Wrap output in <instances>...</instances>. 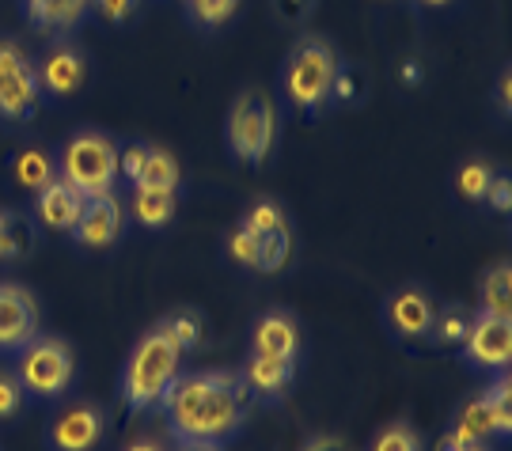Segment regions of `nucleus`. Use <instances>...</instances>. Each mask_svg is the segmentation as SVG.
<instances>
[{
    "label": "nucleus",
    "mask_w": 512,
    "mask_h": 451,
    "mask_svg": "<svg viewBox=\"0 0 512 451\" xmlns=\"http://www.w3.org/2000/svg\"><path fill=\"white\" fill-rule=\"evenodd\" d=\"M418 12H444V8H452L456 0H410Z\"/></svg>",
    "instance_id": "obj_41"
},
{
    "label": "nucleus",
    "mask_w": 512,
    "mask_h": 451,
    "mask_svg": "<svg viewBox=\"0 0 512 451\" xmlns=\"http://www.w3.org/2000/svg\"><path fill=\"white\" fill-rule=\"evenodd\" d=\"M122 224H126V209L114 194H103V198H88L84 201V213L76 220L73 235L76 247L84 251H110L122 235Z\"/></svg>",
    "instance_id": "obj_14"
},
{
    "label": "nucleus",
    "mask_w": 512,
    "mask_h": 451,
    "mask_svg": "<svg viewBox=\"0 0 512 451\" xmlns=\"http://www.w3.org/2000/svg\"><path fill=\"white\" fill-rule=\"evenodd\" d=\"M27 402H31V398H27L16 372H12V368H0V421H16Z\"/></svg>",
    "instance_id": "obj_34"
},
{
    "label": "nucleus",
    "mask_w": 512,
    "mask_h": 451,
    "mask_svg": "<svg viewBox=\"0 0 512 451\" xmlns=\"http://www.w3.org/2000/svg\"><path fill=\"white\" fill-rule=\"evenodd\" d=\"M224 254L236 262L239 270H258V235H251L243 224H236L224 239Z\"/></svg>",
    "instance_id": "obj_33"
},
{
    "label": "nucleus",
    "mask_w": 512,
    "mask_h": 451,
    "mask_svg": "<svg viewBox=\"0 0 512 451\" xmlns=\"http://www.w3.org/2000/svg\"><path fill=\"white\" fill-rule=\"evenodd\" d=\"M224 141L228 152L247 167H262L274 156L277 145V110L270 95L262 91H239L228 107V122H224Z\"/></svg>",
    "instance_id": "obj_6"
},
{
    "label": "nucleus",
    "mask_w": 512,
    "mask_h": 451,
    "mask_svg": "<svg viewBox=\"0 0 512 451\" xmlns=\"http://www.w3.org/2000/svg\"><path fill=\"white\" fill-rule=\"evenodd\" d=\"M308 451H342V448H338V440H315Z\"/></svg>",
    "instance_id": "obj_43"
},
{
    "label": "nucleus",
    "mask_w": 512,
    "mask_h": 451,
    "mask_svg": "<svg viewBox=\"0 0 512 451\" xmlns=\"http://www.w3.org/2000/svg\"><path fill=\"white\" fill-rule=\"evenodd\" d=\"M171 451H224L220 444H175Z\"/></svg>",
    "instance_id": "obj_42"
},
{
    "label": "nucleus",
    "mask_w": 512,
    "mask_h": 451,
    "mask_svg": "<svg viewBox=\"0 0 512 451\" xmlns=\"http://www.w3.org/2000/svg\"><path fill=\"white\" fill-rule=\"evenodd\" d=\"M486 205L501 213V217H509L512 213V175L505 167H497L494 182H490V190H486Z\"/></svg>",
    "instance_id": "obj_37"
},
{
    "label": "nucleus",
    "mask_w": 512,
    "mask_h": 451,
    "mask_svg": "<svg viewBox=\"0 0 512 451\" xmlns=\"http://www.w3.org/2000/svg\"><path fill=\"white\" fill-rule=\"evenodd\" d=\"M38 334V300L16 281H0V357H16Z\"/></svg>",
    "instance_id": "obj_13"
},
{
    "label": "nucleus",
    "mask_w": 512,
    "mask_h": 451,
    "mask_svg": "<svg viewBox=\"0 0 512 451\" xmlns=\"http://www.w3.org/2000/svg\"><path fill=\"white\" fill-rule=\"evenodd\" d=\"M19 12L38 35L65 38L88 19L92 0H19Z\"/></svg>",
    "instance_id": "obj_17"
},
{
    "label": "nucleus",
    "mask_w": 512,
    "mask_h": 451,
    "mask_svg": "<svg viewBox=\"0 0 512 451\" xmlns=\"http://www.w3.org/2000/svg\"><path fill=\"white\" fill-rule=\"evenodd\" d=\"M122 451H171V448H167L164 436H156V433H137L133 440H126V448H122Z\"/></svg>",
    "instance_id": "obj_40"
},
{
    "label": "nucleus",
    "mask_w": 512,
    "mask_h": 451,
    "mask_svg": "<svg viewBox=\"0 0 512 451\" xmlns=\"http://www.w3.org/2000/svg\"><path fill=\"white\" fill-rule=\"evenodd\" d=\"M433 315H437V296L418 281L391 289L380 304V319L395 342H425Z\"/></svg>",
    "instance_id": "obj_10"
},
{
    "label": "nucleus",
    "mask_w": 512,
    "mask_h": 451,
    "mask_svg": "<svg viewBox=\"0 0 512 451\" xmlns=\"http://www.w3.org/2000/svg\"><path fill=\"white\" fill-rule=\"evenodd\" d=\"M156 326L164 330L171 342L179 345L183 357L194 353V349H202V342H205V315L198 307H175V311H167Z\"/></svg>",
    "instance_id": "obj_23"
},
{
    "label": "nucleus",
    "mask_w": 512,
    "mask_h": 451,
    "mask_svg": "<svg viewBox=\"0 0 512 451\" xmlns=\"http://www.w3.org/2000/svg\"><path fill=\"white\" fill-rule=\"evenodd\" d=\"M315 8H319V0H270V12H274V19L285 23V27L308 23V19L315 16Z\"/></svg>",
    "instance_id": "obj_35"
},
{
    "label": "nucleus",
    "mask_w": 512,
    "mask_h": 451,
    "mask_svg": "<svg viewBox=\"0 0 512 451\" xmlns=\"http://www.w3.org/2000/svg\"><path fill=\"white\" fill-rule=\"evenodd\" d=\"M118 175L141 190H179L183 167L167 148L129 141V145H118Z\"/></svg>",
    "instance_id": "obj_11"
},
{
    "label": "nucleus",
    "mask_w": 512,
    "mask_h": 451,
    "mask_svg": "<svg viewBox=\"0 0 512 451\" xmlns=\"http://www.w3.org/2000/svg\"><path fill=\"white\" fill-rule=\"evenodd\" d=\"M35 73L42 99H73L76 91L88 84L92 76V61L84 54V46L73 38H54L42 54L35 57Z\"/></svg>",
    "instance_id": "obj_9"
},
{
    "label": "nucleus",
    "mask_w": 512,
    "mask_h": 451,
    "mask_svg": "<svg viewBox=\"0 0 512 451\" xmlns=\"http://www.w3.org/2000/svg\"><path fill=\"white\" fill-rule=\"evenodd\" d=\"M368 451H425V440L410 421H391L372 436Z\"/></svg>",
    "instance_id": "obj_32"
},
{
    "label": "nucleus",
    "mask_w": 512,
    "mask_h": 451,
    "mask_svg": "<svg viewBox=\"0 0 512 451\" xmlns=\"http://www.w3.org/2000/svg\"><path fill=\"white\" fill-rule=\"evenodd\" d=\"M107 436V410L92 398H69L46 421V451H99Z\"/></svg>",
    "instance_id": "obj_8"
},
{
    "label": "nucleus",
    "mask_w": 512,
    "mask_h": 451,
    "mask_svg": "<svg viewBox=\"0 0 512 451\" xmlns=\"http://www.w3.org/2000/svg\"><path fill=\"white\" fill-rule=\"evenodd\" d=\"M255 395L239 379L236 368H209V372H179L156 402V414L164 417L167 433L175 444H220L228 448L247 417Z\"/></svg>",
    "instance_id": "obj_1"
},
{
    "label": "nucleus",
    "mask_w": 512,
    "mask_h": 451,
    "mask_svg": "<svg viewBox=\"0 0 512 451\" xmlns=\"http://www.w3.org/2000/svg\"><path fill=\"white\" fill-rule=\"evenodd\" d=\"M239 224H243V228H247L251 235H270V232H277V228H285V224H289V217H285L281 201L255 198L251 205H247V209H243Z\"/></svg>",
    "instance_id": "obj_30"
},
{
    "label": "nucleus",
    "mask_w": 512,
    "mask_h": 451,
    "mask_svg": "<svg viewBox=\"0 0 512 451\" xmlns=\"http://www.w3.org/2000/svg\"><path fill=\"white\" fill-rule=\"evenodd\" d=\"M186 23L198 31H217L239 12V0H183Z\"/></svg>",
    "instance_id": "obj_27"
},
{
    "label": "nucleus",
    "mask_w": 512,
    "mask_h": 451,
    "mask_svg": "<svg viewBox=\"0 0 512 451\" xmlns=\"http://www.w3.org/2000/svg\"><path fill=\"white\" fill-rule=\"evenodd\" d=\"M497 167L486 156H467V160L456 167V194L467 205H486V190L494 182Z\"/></svg>",
    "instance_id": "obj_25"
},
{
    "label": "nucleus",
    "mask_w": 512,
    "mask_h": 451,
    "mask_svg": "<svg viewBox=\"0 0 512 451\" xmlns=\"http://www.w3.org/2000/svg\"><path fill=\"white\" fill-rule=\"evenodd\" d=\"M57 175L73 182L84 198H103L118 186V141L103 129H76L57 152Z\"/></svg>",
    "instance_id": "obj_4"
},
{
    "label": "nucleus",
    "mask_w": 512,
    "mask_h": 451,
    "mask_svg": "<svg viewBox=\"0 0 512 451\" xmlns=\"http://www.w3.org/2000/svg\"><path fill=\"white\" fill-rule=\"evenodd\" d=\"M478 311L497 315V319H512V262L501 258L497 266L482 273L478 281Z\"/></svg>",
    "instance_id": "obj_21"
},
{
    "label": "nucleus",
    "mask_w": 512,
    "mask_h": 451,
    "mask_svg": "<svg viewBox=\"0 0 512 451\" xmlns=\"http://www.w3.org/2000/svg\"><path fill=\"white\" fill-rule=\"evenodd\" d=\"M35 243H38V235L31 220L0 209V262H19L23 254H31Z\"/></svg>",
    "instance_id": "obj_26"
},
{
    "label": "nucleus",
    "mask_w": 512,
    "mask_h": 451,
    "mask_svg": "<svg viewBox=\"0 0 512 451\" xmlns=\"http://www.w3.org/2000/svg\"><path fill=\"white\" fill-rule=\"evenodd\" d=\"M42 110L35 57L16 38H0V122L23 126Z\"/></svg>",
    "instance_id": "obj_7"
},
{
    "label": "nucleus",
    "mask_w": 512,
    "mask_h": 451,
    "mask_svg": "<svg viewBox=\"0 0 512 451\" xmlns=\"http://www.w3.org/2000/svg\"><path fill=\"white\" fill-rule=\"evenodd\" d=\"M380 4H391V0H380Z\"/></svg>",
    "instance_id": "obj_45"
},
{
    "label": "nucleus",
    "mask_w": 512,
    "mask_h": 451,
    "mask_svg": "<svg viewBox=\"0 0 512 451\" xmlns=\"http://www.w3.org/2000/svg\"><path fill=\"white\" fill-rule=\"evenodd\" d=\"M84 194L76 190L73 182H65L57 175L54 182H46L35 194V220L42 228H50L57 235H69L76 228V220L84 213Z\"/></svg>",
    "instance_id": "obj_16"
},
{
    "label": "nucleus",
    "mask_w": 512,
    "mask_h": 451,
    "mask_svg": "<svg viewBox=\"0 0 512 451\" xmlns=\"http://www.w3.org/2000/svg\"><path fill=\"white\" fill-rule=\"evenodd\" d=\"M463 361L478 368V372H509L512 361V319H497V315H486V311H475L471 319V330L459 345Z\"/></svg>",
    "instance_id": "obj_12"
},
{
    "label": "nucleus",
    "mask_w": 512,
    "mask_h": 451,
    "mask_svg": "<svg viewBox=\"0 0 512 451\" xmlns=\"http://www.w3.org/2000/svg\"><path fill=\"white\" fill-rule=\"evenodd\" d=\"M338 65H342V57L327 38L300 35L281 61V73H277L285 103L308 118H319L330 107V84H334Z\"/></svg>",
    "instance_id": "obj_3"
},
{
    "label": "nucleus",
    "mask_w": 512,
    "mask_h": 451,
    "mask_svg": "<svg viewBox=\"0 0 512 451\" xmlns=\"http://www.w3.org/2000/svg\"><path fill=\"white\" fill-rule=\"evenodd\" d=\"M179 213V190H141L133 186L129 194V220L148 232H164Z\"/></svg>",
    "instance_id": "obj_20"
},
{
    "label": "nucleus",
    "mask_w": 512,
    "mask_h": 451,
    "mask_svg": "<svg viewBox=\"0 0 512 451\" xmlns=\"http://www.w3.org/2000/svg\"><path fill=\"white\" fill-rule=\"evenodd\" d=\"M236 372L255 398L277 402V398H285V391L293 387L296 361H281V357H266V353H251V349H247V361L239 364Z\"/></svg>",
    "instance_id": "obj_18"
},
{
    "label": "nucleus",
    "mask_w": 512,
    "mask_h": 451,
    "mask_svg": "<svg viewBox=\"0 0 512 451\" xmlns=\"http://www.w3.org/2000/svg\"><path fill=\"white\" fill-rule=\"evenodd\" d=\"M300 349H304V330H300V319L289 307H270L251 326V353L300 361Z\"/></svg>",
    "instance_id": "obj_15"
},
{
    "label": "nucleus",
    "mask_w": 512,
    "mask_h": 451,
    "mask_svg": "<svg viewBox=\"0 0 512 451\" xmlns=\"http://www.w3.org/2000/svg\"><path fill=\"white\" fill-rule=\"evenodd\" d=\"M482 395H486L490 410H494L497 440H509V433H512V376L509 372H494Z\"/></svg>",
    "instance_id": "obj_29"
},
{
    "label": "nucleus",
    "mask_w": 512,
    "mask_h": 451,
    "mask_svg": "<svg viewBox=\"0 0 512 451\" xmlns=\"http://www.w3.org/2000/svg\"><path fill=\"white\" fill-rule=\"evenodd\" d=\"M92 12L110 27H126L141 12V0H92Z\"/></svg>",
    "instance_id": "obj_36"
},
{
    "label": "nucleus",
    "mask_w": 512,
    "mask_h": 451,
    "mask_svg": "<svg viewBox=\"0 0 512 451\" xmlns=\"http://www.w3.org/2000/svg\"><path fill=\"white\" fill-rule=\"evenodd\" d=\"M471 319H475V311L467 304H456V300L437 304V315H433V326H429L425 342L437 345V349H459L463 338H467V330H471Z\"/></svg>",
    "instance_id": "obj_22"
},
{
    "label": "nucleus",
    "mask_w": 512,
    "mask_h": 451,
    "mask_svg": "<svg viewBox=\"0 0 512 451\" xmlns=\"http://www.w3.org/2000/svg\"><path fill=\"white\" fill-rule=\"evenodd\" d=\"M12 372L19 376L27 398L61 402L76 383V353L73 345L65 342V338H57V334H35L16 353V368Z\"/></svg>",
    "instance_id": "obj_5"
},
{
    "label": "nucleus",
    "mask_w": 512,
    "mask_h": 451,
    "mask_svg": "<svg viewBox=\"0 0 512 451\" xmlns=\"http://www.w3.org/2000/svg\"><path fill=\"white\" fill-rule=\"evenodd\" d=\"M365 95H368V76L357 65L342 61L338 73H334V84H330V103L334 107H357Z\"/></svg>",
    "instance_id": "obj_31"
},
{
    "label": "nucleus",
    "mask_w": 512,
    "mask_h": 451,
    "mask_svg": "<svg viewBox=\"0 0 512 451\" xmlns=\"http://www.w3.org/2000/svg\"><path fill=\"white\" fill-rule=\"evenodd\" d=\"M448 436L459 440V444H486V440H494L497 436L494 410H490V402H486L482 391L459 402L452 421H448Z\"/></svg>",
    "instance_id": "obj_19"
},
{
    "label": "nucleus",
    "mask_w": 512,
    "mask_h": 451,
    "mask_svg": "<svg viewBox=\"0 0 512 451\" xmlns=\"http://www.w3.org/2000/svg\"><path fill=\"white\" fill-rule=\"evenodd\" d=\"M463 451H490V448H486V444H467Z\"/></svg>",
    "instance_id": "obj_44"
},
{
    "label": "nucleus",
    "mask_w": 512,
    "mask_h": 451,
    "mask_svg": "<svg viewBox=\"0 0 512 451\" xmlns=\"http://www.w3.org/2000/svg\"><path fill=\"white\" fill-rule=\"evenodd\" d=\"M183 372V353L167 338L160 326L145 330L137 342L129 345L122 372H118V398L129 414H148L156 402L167 395V387Z\"/></svg>",
    "instance_id": "obj_2"
},
{
    "label": "nucleus",
    "mask_w": 512,
    "mask_h": 451,
    "mask_svg": "<svg viewBox=\"0 0 512 451\" xmlns=\"http://www.w3.org/2000/svg\"><path fill=\"white\" fill-rule=\"evenodd\" d=\"M293 258V228H277L270 235H258V273H281Z\"/></svg>",
    "instance_id": "obj_28"
},
{
    "label": "nucleus",
    "mask_w": 512,
    "mask_h": 451,
    "mask_svg": "<svg viewBox=\"0 0 512 451\" xmlns=\"http://www.w3.org/2000/svg\"><path fill=\"white\" fill-rule=\"evenodd\" d=\"M425 73H429V69H425V61H421V57H403V61H399V65H395V80H399V84H403V88H421V84H425Z\"/></svg>",
    "instance_id": "obj_38"
},
{
    "label": "nucleus",
    "mask_w": 512,
    "mask_h": 451,
    "mask_svg": "<svg viewBox=\"0 0 512 451\" xmlns=\"http://www.w3.org/2000/svg\"><path fill=\"white\" fill-rule=\"evenodd\" d=\"M12 179H16L23 190L38 194L46 182L57 179V156H50L46 148H23L16 160H12Z\"/></svg>",
    "instance_id": "obj_24"
},
{
    "label": "nucleus",
    "mask_w": 512,
    "mask_h": 451,
    "mask_svg": "<svg viewBox=\"0 0 512 451\" xmlns=\"http://www.w3.org/2000/svg\"><path fill=\"white\" fill-rule=\"evenodd\" d=\"M494 103H497V114H501V122H509V118H512V69H509V65L497 73Z\"/></svg>",
    "instance_id": "obj_39"
}]
</instances>
